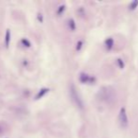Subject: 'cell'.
I'll list each match as a JSON object with an SVG mask.
<instances>
[{"label": "cell", "instance_id": "cell-1", "mask_svg": "<svg viewBox=\"0 0 138 138\" xmlns=\"http://www.w3.org/2000/svg\"><path fill=\"white\" fill-rule=\"evenodd\" d=\"M119 123L121 127L123 128H127L128 127V124H129V120H128V116H127V113H126L125 108H121L119 112Z\"/></svg>", "mask_w": 138, "mask_h": 138}, {"label": "cell", "instance_id": "cell-2", "mask_svg": "<svg viewBox=\"0 0 138 138\" xmlns=\"http://www.w3.org/2000/svg\"><path fill=\"white\" fill-rule=\"evenodd\" d=\"M71 97H72V99L74 100V102L76 103V105L79 108H83V101L82 99L80 98L79 95L77 94L76 90H75V88L74 86H71Z\"/></svg>", "mask_w": 138, "mask_h": 138}, {"label": "cell", "instance_id": "cell-3", "mask_svg": "<svg viewBox=\"0 0 138 138\" xmlns=\"http://www.w3.org/2000/svg\"><path fill=\"white\" fill-rule=\"evenodd\" d=\"M80 80L82 82H84V83H86V82H92V78H90V77L87 75H84V74H82L81 77H80Z\"/></svg>", "mask_w": 138, "mask_h": 138}, {"label": "cell", "instance_id": "cell-4", "mask_svg": "<svg viewBox=\"0 0 138 138\" xmlns=\"http://www.w3.org/2000/svg\"><path fill=\"white\" fill-rule=\"evenodd\" d=\"M49 91V89H47V88H44V89H41L40 92H39V94L37 95V97H36V98L37 99H39V98H40V97H42V96H44V95L47 93V92Z\"/></svg>", "mask_w": 138, "mask_h": 138}, {"label": "cell", "instance_id": "cell-5", "mask_svg": "<svg viewBox=\"0 0 138 138\" xmlns=\"http://www.w3.org/2000/svg\"><path fill=\"white\" fill-rule=\"evenodd\" d=\"M9 39H10V32H9V29H8L6 31V37H5V43H6V47H9Z\"/></svg>", "mask_w": 138, "mask_h": 138}, {"label": "cell", "instance_id": "cell-6", "mask_svg": "<svg viewBox=\"0 0 138 138\" xmlns=\"http://www.w3.org/2000/svg\"><path fill=\"white\" fill-rule=\"evenodd\" d=\"M113 44H114V41L113 39H108V40H106V47H107L108 49H111L112 47H113Z\"/></svg>", "mask_w": 138, "mask_h": 138}, {"label": "cell", "instance_id": "cell-7", "mask_svg": "<svg viewBox=\"0 0 138 138\" xmlns=\"http://www.w3.org/2000/svg\"><path fill=\"white\" fill-rule=\"evenodd\" d=\"M138 5V1H134V2H132V4H131V6H130V8H131V9H134L136 7H137Z\"/></svg>", "mask_w": 138, "mask_h": 138}, {"label": "cell", "instance_id": "cell-8", "mask_svg": "<svg viewBox=\"0 0 138 138\" xmlns=\"http://www.w3.org/2000/svg\"><path fill=\"white\" fill-rule=\"evenodd\" d=\"M70 25H71V29H74V28H75V25H74V21H73V20H70Z\"/></svg>", "mask_w": 138, "mask_h": 138}, {"label": "cell", "instance_id": "cell-9", "mask_svg": "<svg viewBox=\"0 0 138 138\" xmlns=\"http://www.w3.org/2000/svg\"><path fill=\"white\" fill-rule=\"evenodd\" d=\"M22 43H23V44H25V47H29V45H30V44H29V42H27L26 40H25V39H24V40L22 41Z\"/></svg>", "mask_w": 138, "mask_h": 138}, {"label": "cell", "instance_id": "cell-10", "mask_svg": "<svg viewBox=\"0 0 138 138\" xmlns=\"http://www.w3.org/2000/svg\"><path fill=\"white\" fill-rule=\"evenodd\" d=\"M1 131H2V130H1V128H0V132H1Z\"/></svg>", "mask_w": 138, "mask_h": 138}]
</instances>
